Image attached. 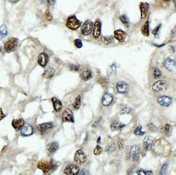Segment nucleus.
Listing matches in <instances>:
<instances>
[{
  "label": "nucleus",
  "instance_id": "ea45409f",
  "mask_svg": "<svg viewBox=\"0 0 176 175\" xmlns=\"http://www.w3.org/2000/svg\"><path fill=\"white\" fill-rule=\"evenodd\" d=\"M132 111V109L131 108H128V107H126L123 109H122L121 110V114H127V113H129Z\"/></svg>",
  "mask_w": 176,
  "mask_h": 175
},
{
  "label": "nucleus",
  "instance_id": "37998d69",
  "mask_svg": "<svg viewBox=\"0 0 176 175\" xmlns=\"http://www.w3.org/2000/svg\"><path fill=\"white\" fill-rule=\"evenodd\" d=\"M170 129H171V127H170V125H169V124H166L165 125V127H164V131L165 133L167 134H169V132H170Z\"/></svg>",
  "mask_w": 176,
  "mask_h": 175
},
{
  "label": "nucleus",
  "instance_id": "f8f14e48",
  "mask_svg": "<svg viewBox=\"0 0 176 175\" xmlns=\"http://www.w3.org/2000/svg\"><path fill=\"white\" fill-rule=\"evenodd\" d=\"M62 119L63 122H74V114L70 109H67L62 113Z\"/></svg>",
  "mask_w": 176,
  "mask_h": 175
},
{
  "label": "nucleus",
  "instance_id": "cd10ccee",
  "mask_svg": "<svg viewBox=\"0 0 176 175\" xmlns=\"http://www.w3.org/2000/svg\"><path fill=\"white\" fill-rule=\"evenodd\" d=\"M141 31H142V33L143 35H145V36L149 35V22L148 21H146V22L144 24V25L142 26Z\"/></svg>",
  "mask_w": 176,
  "mask_h": 175
},
{
  "label": "nucleus",
  "instance_id": "9d476101",
  "mask_svg": "<svg viewBox=\"0 0 176 175\" xmlns=\"http://www.w3.org/2000/svg\"><path fill=\"white\" fill-rule=\"evenodd\" d=\"M74 160L76 163H79V164L84 163L87 160V157H86L84 152L81 149L77 150L76 152L75 153V155H74Z\"/></svg>",
  "mask_w": 176,
  "mask_h": 175
},
{
  "label": "nucleus",
  "instance_id": "423d86ee",
  "mask_svg": "<svg viewBox=\"0 0 176 175\" xmlns=\"http://www.w3.org/2000/svg\"><path fill=\"white\" fill-rule=\"evenodd\" d=\"M79 172V168L78 166L73 163H70L64 169V174L66 175H76Z\"/></svg>",
  "mask_w": 176,
  "mask_h": 175
},
{
  "label": "nucleus",
  "instance_id": "0eeeda50",
  "mask_svg": "<svg viewBox=\"0 0 176 175\" xmlns=\"http://www.w3.org/2000/svg\"><path fill=\"white\" fill-rule=\"evenodd\" d=\"M116 91L120 94H127L129 91V85L127 82L120 81L116 84Z\"/></svg>",
  "mask_w": 176,
  "mask_h": 175
},
{
  "label": "nucleus",
  "instance_id": "72a5a7b5",
  "mask_svg": "<svg viewBox=\"0 0 176 175\" xmlns=\"http://www.w3.org/2000/svg\"><path fill=\"white\" fill-rule=\"evenodd\" d=\"M167 169H168V163H164L162 166H161V170H160V172H159V173H160V174L161 175L166 174L167 172Z\"/></svg>",
  "mask_w": 176,
  "mask_h": 175
},
{
  "label": "nucleus",
  "instance_id": "7c9ffc66",
  "mask_svg": "<svg viewBox=\"0 0 176 175\" xmlns=\"http://www.w3.org/2000/svg\"><path fill=\"white\" fill-rule=\"evenodd\" d=\"M81 105V97L80 96H78L76 98L75 101L74 102V105H73V107L75 110H78L79 109Z\"/></svg>",
  "mask_w": 176,
  "mask_h": 175
},
{
  "label": "nucleus",
  "instance_id": "79ce46f5",
  "mask_svg": "<svg viewBox=\"0 0 176 175\" xmlns=\"http://www.w3.org/2000/svg\"><path fill=\"white\" fill-rule=\"evenodd\" d=\"M161 27V24H159V26H157V27H156L153 30V33L156 35V37H157L158 35H159V30H160Z\"/></svg>",
  "mask_w": 176,
  "mask_h": 175
},
{
  "label": "nucleus",
  "instance_id": "4468645a",
  "mask_svg": "<svg viewBox=\"0 0 176 175\" xmlns=\"http://www.w3.org/2000/svg\"><path fill=\"white\" fill-rule=\"evenodd\" d=\"M173 99L170 96H162L158 99V102L161 106L162 107H168L171 105Z\"/></svg>",
  "mask_w": 176,
  "mask_h": 175
},
{
  "label": "nucleus",
  "instance_id": "f257e3e1",
  "mask_svg": "<svg viewBox=\"0 0 176 175\" xmlns=\"http://www.w3.org/2000/svg\"><path fill=\"white\" fill-rule=\"evenodd\" d=\"M140 148L139 145H133L130 147L127 154V158L132 161H137L139 158Z\"/></svg>",
  "mask_w": 176,
  "mask_h": 175
},
{
  "label": "nucleus",
  "instance_id": "49530a36",
  "mask_svg": "<svg viewBox=\"0 0 176 175\" xmlns=\"http://www.w3.org/2000/svg\"><path fill=\"white\" fill-rule=\"evenodd\" d=\"M135 169V167H132V168H128V175H132V174L133 173V170Z\"/></svg>",
  "mask_w": 176,
  "mask_h": 175
},
{
  "label": "nucleus",
  "instance_id": "9b49d317",
  "mask_svg": "<svg viewBox=\"0 0 176 175\" xmlns=\"http://www.w3.org/2000/svg\"><path fill=\"white\" fill-rule=\"evenodd\" d=\"M38 168L42 170L44 174L48 173V172H49L52 169L51 163L46 161V160H42V161L39 162L38 164Z\"/></svg>",
  "mask_w": 176,
  "mask_h": 175
},
{
  "label": "nucleus",
  "instance_id": "a19ab883",
  "mask_svg": "<svg viewBox=\"0 0 176 175\" xmlns=\"http://www.w3.org/2000/svg\"><path fill=\"white\" fill-rule=\"evenodd\" d=\"M44 17L46 21H51V19H52V16H51V13H50L49 10H46V13H45L44 15Z\"/></svg>",
  "mask_w": 176,
  "mask_h": 175
},
{
  "label": "nucleus",
  "instance_id": "f704fd0d",
  "mask_svg": "<svg viewBox=\"0 0 176 175\" xmlns=\"http://www.w3.org/2000/svg\"><path fill=\"white\" fill-rule=\"evenodd\" d=\"M153 75L155 79H158L161 76V70L158 68H155L153 70Z\"/></svg>",
  "mask_w": 176,
  "mask_h": 175
},
{
  "label": "nucleus",
  "instance_id": "603ef678",
  "mask_svg": "<svg viewBox=\"0 0 176 175\" xmlns=\"http://www.w3.org/2000/svg\"><path fill=\"white\" fill-rule=\"evenodd\" d=\"M164 2H169V1H171V0H164Z\"/></svg>",
  "mask_w": 176,
  "mask_h": 175
},
{
  "label": "nucleus",
  "instance_id": "c03bdc74",
  "mask_svg": "<svg viewBox=\"0 0 176 175\" xmlns=\"http://www.w3.org/2000/svg\"><path fill=\"white\" fill-rule=\"evenodd\" d=\"M70 69L73 71H78L79 69V65H74V64H73V65H70Z\"/></svg>",
  "mask_w": 176,
  "mask_h": 175
},
{
  "label": "nucleus",
  "instance_id": "864d4df0",
  "mask_svg": "<svg viewBox=\"0 0 176 175\" xmlns=\"http://www.w3.org/2000/svg\"><path fill=\"white\" fill-rule=\"evenodd\" d=\"M1 51H2V49H1V47H0V52H1Z\"/></svg>",
  "mask_w": 176,
  "mask_h": 175
},
{
  "label": "nucleus",
  "instance_id": "e433bc0d",
  "mask_svg": "<svg viewBox=\"0 0 176 175\" xmlns=\"http://www.w3.org/2000/svg\"><path fill=\"white\" fill-rule=\"evenodd\" d=\"M117 144H118V149L121 150L124 147V141L122 138H118L117 140Z\"/></svg>",
  "mask_w": 176,
  "mask_h": 175
},
{
  "label": "nucleus",
  "instance_id": "a878e982",
  "mask_svg": "<svg viewBox=\"0 0 176 175\" xmlns=\"http://www.w3.org/2000/svg\"><path fill=\"white\" fill-rule=\"evenodd\" d=\"M54 70L51 67H48V68H47V69L45 70L44 73H43V77L46 78H51L54 76Z\"/></svg>",
  "mask_w": 176,
  "mask_h": 175
},
{
  "label": "nucleus",
  "instance_id": "a18cd8bd",
  "mask_svg": "<svg viewBox=\"0 0 176 175\" xmlns=\"http://www.w3.org/2000/svg\"><path fill=\"white\" fill-rule=\"evenodd\" d=\"M78 175H88V174H87V171H86L85 169H82L81 170V171H79Z\"/></svg>",
  "mask_w": 176,
  "mask_h": 175
},
{
  "label": "nucleus",
  "instance_id": "09e8293b",
  "mask_svg": "<svg viewBox=\"0 0 176 175\" xmlns=\"http://www.w3.org/2000/svg\"><path fill=\"white\" fill-rule=\"evenodd\" d=\"M47 2L50 5H53L55 3V0H47Z\"/></svg>",
  "mask_w": 176,
  "mask_h": 175
},
{
  "label": "nucleus",
  "instance_id": "3c124183",
  "mask_svg": "<svg viewBox=\"0 0 176 175\" xmlns=\"http://www.w3.org/2000/svg\"><path fill=\"white\" fill-rule=\"evenodd\" d=\"M100 141H101V138H98V143H99Z\"/></svg>",
  "mask_w": 176,
  "mask_h": 175
},
{
  "label": "nucleus",
  "instance_id": "c9c22d12",
  "mask_svg": "<svg viewBox=\"0 0 176 175\" xmlns=\"http://www.w3.org/2000/svg\"><path fill=\"white\" fill-rule=\"evenodd\" d=\"M102 152L103 149L102 147L100 146H96V148L93 149V153H94V154H96V155H99V154H101V153H102Z\"/></svg>",
  "mask_w": 176,
  "mask_h": 175
},
{
  "label": "nucleus",
  "instance_id": "6e6552de",
  "mask_svg": "<svg viewBox=\"0 0 176 175\" xmlns=\"http://www.w3.org/2000/svg\"><path fill=\"white\" fill-rule=\"evenodd\" d=\"M93 28V23L90 20L86 21L82 27V33L84 35H89Z\"/></svg>",
  "mask_w": 176,
  "mask_h": 175
},
{
  "label": "nucleus",
  "instance_id": "473e14b6",
  "mask_svg": "<svg viewBox=\"0 0 176 175\" xmlns=\"http://www.w3.org/2000/svg\"><path fill=\"white\" fill-rule=\"evenodd\" d=\"M120 19L122 21V23H123V24H124L126 27H128V26H129V21H128V18H127L126 15H120Z\"/></svg>",
  "mask_w": 176,
  "mask_h": 175
},
{
  "label": "nucleus",
  "instance_id": "5701e85b",
  "mask_svg": "<svg viewBox=\"0 0 176 175\" xmlns=\"http://www.w3.org/2000/svg\"><path fill=\"white\" fill-rule=\"evenodd\" d=\"M51 101L53 102L54 108L56 112H60L62 108V105L61 102L59 100H57L56 97L51 98Z\"/></svg>",
  "mask_w": 176,
  "mask_h": 175
},
{
  "label": "nucleus",
  "instance_id": "20e7f679",
  "mask_svg": "<svg viewBox=\"0 0 176 175\" xmlns=\"http://www.w3.org/2000/svg\"><path fill=\"white\" fill-rule=\"evenodd\" d=\"M54 127V124L52 122H46V123L41 124H38L37 129H38V132L41 134V135H45L48 131H50L51 129Z\"/></svg>",
  "mask_w": 176,
  "mask_h": 175
},
{
  "label": "nucleus",
  "instance_id": "f03ea898",
  "mask_svg": "<svg viewBox=\"0 0 176 175\" xmlns=\"http://www.w3.org/2000/svg\"><path fill=\"white\" fill-rule=\"evenodd\" d=\"M80 25L81 22L76 19L75 15L70 16V17H69L68 19V20H67V27L72 29V30H76V29H77L80 27Z\"/></svg>",
  "mask_w": 176,
  "mask_h": 175
},
{
  "label": "nucleus",
  "instance_id": "393cba45",
  "mask_svg": "<svg viewBox=\"0 0 176 175\" xmlns=\"http://www.w3.org/2000/svg\"><path fill=\"white\" fill-rule=\"evenodd\" d=\"M125 124L121 122H113L112 124H111V130L112 131H117V130H121L123 127H124Z\"/></svg>",
  "mask_w": 176,
  "mask_h": 175
},
{
  "label": "nucleus",
  "instance_id": "f3484780",
  "mask_svg": "<svg viewBox=\"0 0 176 175\" xmlns=\"http://www.w3.org/2000/svg\"><path fill=\"white\" fill-rule=\"evenodd\" d=\"M153 142H154V138L153 137H151V136H147V137L145 138L143 141V145L146 151L151 150V148H152L153 146Z\"/></svg>",
  "mask_w": 176,
  "mask_h": 175
},
{
  "label": "nucleus",
  "instance_id": "2eb2a0df",
  "mask_svg": "<svg viewBox=\"0 0 176 175\" xmlns=\"http://www.w3.org/2000/svg\"><path fill=\"white\" fill-rule=\"evenodd\" d=\"M59 149V144L56 141H54V142H51L47 145V147H46V150H47V152H48V155H51V154H54L57 149Z\"/></svg>",
  "mask_w": 176,
  "mask_h": 175
},
{
  "label": "nucleus",
  "instance_id": "de8ad7c7",
  "mask_svg": "<svg viewBox=\"0 0 176 175\" xmlns=\"http://www.w3.org/2000/svg\"><path fill=\"white\" fill-rule=\"evenodd\" d=\"M5 117V115L4 114L3 111H2V110L0 108V121H2V119H3Z\"/></svg>",
  "mask_w": 176,
  "mask_h": 175
},
{
  "label": "nucleus",
  "instance_id": "ddd939ff",
  "mask_svg": "<svg viewBox=\"0 0 176 175\" xmlns=\"http://www.w3.org/2000/svg\"><path fill=\"white\" fill-rule=\"evenodd\" d=\"M164 66L169 71H174L175 70L176 68V63L175 61L174 60L171 58H167L166 60L164 61V63H163Z\"/></svg>",
  "mask_w": 176,
  "mask_h": 175
},
{
  "label": "nucleus",
  "instance_id": "7ed1b4c3",
  "mask_svg": "<svg viewBox=\"0 0 176 175\" xmlns=\"http://www.w3.org/2000/svg\"><path fill=\"white\" fill-rule=\"evenodd\" d=\"M18 46V39L15 38H10L8 41L5 43V50L7 52L10 53L15 51Z\"/></svg>",
  "mask_w": 176,
  "mask_h": 175
},
{
  "label": "nucleus",
  "instance_id": "dca6fc26",
  "mask_svg": "<svg viewBox=\"0 0 176 175\" xmlns=\"http://www.w3.org/2000/svg\"><path fill=\"white\" fill-rule=\"evenodd\" d=\"M114 36L115 39L118 40L119 42H123L126 38L127 33L122 29H117L114 33Z\"/></svg>",
  "mask_w": 176,
  "mask_h": 175
},
{
  "label": "nucleus",
  "instance_id": "c85d7f7f",
  "mask_svg": "<svg viewBox=\"0 0 176 175\" xmlns=\"http://www.w3.org/2000/svg\"><path fill=\"white\" fill-rule=\"evenodd\" d=\"M137 173L138 175H152L153 172L151 170H145L140 168V169L137 170Z\"/></svg>",
  "mask_w": 176,
  "mask_h": 175
},
{
  "label": "nucleus",
  "instance_id": "6ab92c4d",
  "mask_svg": "<svg viewBox=\"0 0 176 175\" xmlns=\"http://www.w3.org/2000/svg\"><path fill=\"white\" fill-rule=\"evenodd\" d=\"M139 8H140V12H141V16H142V19H145L146 16L147 15V13H148L149 10V5L147 2H142L139 5Z\"/></svg>",
  "mask_w": 176,
  "mask_h": 175
},
{
  "label": "nucleus",
  "instance_id": "aec40b11",
  "mask_svg": "<svg viewBox=\"0 0 176 175\" xmlns=\"http://www.w3.org/2000/svg\"><path fill=\"white\" fill-rule=\"evenodd\" d=\"M48 55H46V54L43 53V52L40 54L39 56H38V64H39L41 67L46 66L47 63H48Z\"/></svg>",
  "mask_w": 176,
  "mask_h": 175
},
{
  "label": "nucleus",
  "instance_id": "1a4fd4ad",
  "mask_svg": "<svg viewBox=\"0 0 176 175\" xmlns=\"http://www.w3.org/2000/svg\"><path fill=\"white\" fill-rule=\"evenodd\" d=\"M21 133L23 136H30L34 133V129L33 126L29 124H24L23 127L21 128Z\"/></svg>",
  "mask_w": 176,
  "mask_h": 175
},
{
  "label": "nucleus",
  "instance_id": "c756f323",
  "mask_svg": "<svg viewBox=\"0 0 176 175\" xmlns=\"http://www.w3.org/2000/svg\"><path fill=\"white\" fill-rule=\"evenodd\" d=\"M101 41L104 44H110L113 42L112 36H103L101 38Z\"/></svg>",
  "mask_w": 176,
  "mask_h": 175
},
{
  "label": "nucleus",
  "instance_id": "58836bf2",
  "mask_svg": "<svg viewBox=\"0 0 176 175\" xmlns=\"http://www.w3.org/2000/svg\"><path fill=\"white\" fill-rule=\"evenodd\" d=\"M74 44L76 46L77 48H82V46H83V43H82V41L80 39H75L74 40Z\"/></svg>",
  "mask_w": 176,
  "mask_h": 175
},
{
  "label": "nucleus",
  "instance_id": "4be33fe9",
  "mask_svg": "<svg viewBox=\"0 0 176 175\" xmlns=\"http://www.w3.org/2000/svg\"><path fill=\"white\" fill-rule=\"evenodd\" d=\"M24 124V120L22 118H15L12 122V126L15 130H19Z\"/></svg>",
  "mask_w": 176,
  "mask_h": 175
},
{
  "label": "nucleus",
  "instance_id": "8fccbe9b",
  "mask_svg": "<svg viewBox=\"0 0 176 175\" xmlns=\"http://www.w3.org/2000/svg\"><path fill=\"white\" fill-rule=\"evenodd\" d=\"M10 2H12V3H16L17 2H19V0H8Z\"/></svg>",
  "mask_w": 176,
  "mask_h": 175
},
{
  "label": "nucleus",
  "instance_id": "a211bd4d",
  "mask_svg": "<svg viewBox=\"0 0 176 175\" xmlns=\"http://www.w3.org/2000/svg\"><path fill=\"white\" fill-rule=\"evenodd\" d=\"M93 29V37L95 38H98L101 35V23L99 20H96L94 24V27Z\"/></svg>",
  "mask_w": 176,
  "mask_h": 175
},
{
  "label": "nucleus",
  "instance_id": "39448f33",
  "mask_svg": "<svg viewBox=\"0 0 176 175\" xmlns=\"http://www.w3.org/2000/svg\"><path fill=\"white\" fill-rule=\"evenodd\" d=\"M152 88L154 92L162 93L167 89V82L164 80H158L153 85Z\"/></svg>",
  "mask_w": 176,
  "mask_h": 175
},
{
  "label": "nucleus",
  "instance_id": "b1692460",
  "mask_svg": "<svg viewBox=\"0 0 176 175\" xmlns=\"http://www.w3.org/2000/svg\"><path fill=\"white\" fill-rule=\"evenodd\" d=\"M80 75L81 78H82L83 80L87 81L92 77V73H91L90 70H89V69H84V71H82Z\"/></svg>",
  "mask_w": 176,
  "mask_h": 175
},
{
  "label": "nucleus",
  "instance_id": "bb28decb",
  "mask_svg": "<svg viewBox=\"0 0 176 175\" xmlns=\"http://www.w3.org/2000/svg\"><path fill=\"white\" fill-rule=\"evenodd\" d=\"M7 27L6 25L3 24L0 27V40L3 39L7 35Z\"/></svg>",
  "mask_w": 176,
  "mask_h": 175
},
{
  "label": "nucleus",
  "instance_id": "2f4dec72",
  "mask_svg": "<svg viewBox=\"0 0 176 175\" xmlns=\"http://www.w3.org/2000/svg\"><path fill=\"white\" fill-rule=\"evenodd\" d=\"M133 133H134V135H136V136H143V135H145V132L142 131V127H141V126H139V127H137V128L134 130Z\"/></svg>",
  "mask_w": 176,
  "mask_h": 175
},
{
  "label": "nucleus",
  "instance_id": "412c9836",
  "mask_svg": "<svg viewBox=\"0 0 176 175\" xmlns=\"http://www.w3.org/2000/svg\"><path fill=\"white\" fill-rule=\"evenodd\" d=\"M113 96L110 93H106L105 94L104 96H103L102 99V104L104 106H109L112 104L113 102Z\"/></svg>",
  "mask_w": 176,
  "mask_h": 175
},
{
  "label": "nucleus",
  "instance_id": "4c0bfd02",
  "mask_svg": "<svg viewBox=\"0 0 176 175\" xmlns=\"http://www.w3.org/2000/svg\"><path fill=\"white\" fill-rule=\"evenodd\" d=\"M115 146L114 144H110L109 146L106 147V151L107 152H115Z\"/></svg>",
  "mask_w": 176,
  "mask_h": 175
}]
</instances>
